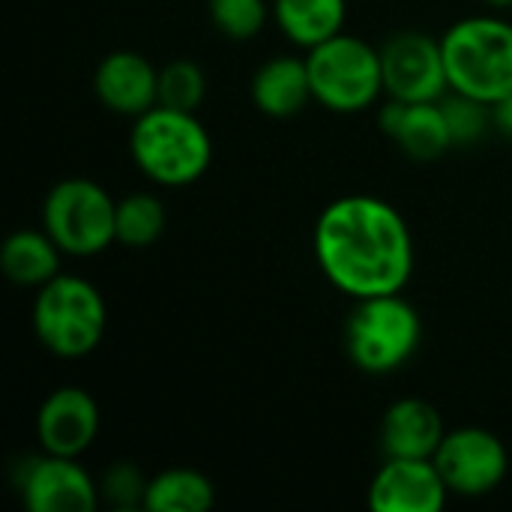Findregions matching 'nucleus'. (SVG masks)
Wrapping results in <instances>:
<instances>
[{
	"label": "nucleus",
	"mask_w": 512,
	"mask_h": 512,
	"mask_svg": "<svg viewBox=\"0 0 512 512\" xmlns=\"http://www.w3.org/2000/svg\"><path fill=\"white\" fill-rule=\"evenodd\" d=\"M312 252L324 279L354 300L402 294L414 276L411 225L378 195L330 201L315 222Z\"/></svg>",
	"instance_id": "f257e3e1"
},
{
	"label": "nucleus",
	"mask_w": 512,
	"mask_h": 512,
	"mask_svg": "<svg viewBox=\"0 0 512 512\" xmlns=\"http://www.w3.org/2000/svg\"><path fill=\"white\" fill-rule=\"evenodd\" d=\"M135 168L156 186L183 189L198 183L213 165V138L195 111L156 105L135 117L129 132Z\"/></svg>",
	"instance_id": "f03ea898"
},
{
	"label": "nucleus",
	"mask_w": 512,
	"mask_h": 512,
	"mask_svg": "<svg viewBox=\"0 0 512 512\" xmlns=\"http://www.w3.org/2000/svg\"><path fill=\"white\" fill-rule=\"evenodd\" d=\"M450 90L486 105L512 93V21L501 15H471L441 36Z\"/></svg>",
	"instance_id": "7ed1b4c3"
},
{
	"label": "nucleus",
	"mask_w": 512,
	"mask_h": 512,
	"mask_svg": "<svg viewBox=\"0 0 512 512\" xmlns=\"http://www.w3.org/2000/svg\"><path fill=\"white\" fill-rule=\"evenodd\" d=\"M108 327V306L102 291L81 279L60 273L36 288L33 333L39 345L60 360H81L102 345Z\"/></svg>",
	"instance_id": "20e7f679"
},
{
	"label": "nucleus",
	"mask_w": 512,
	"mask_h": 512,
	"mask_svg": "<svg viewBox=\"0 0 512 512\" xmlns=\"http://www.w3.org/2000/svg\"><path fill=\"white\" fill-rule=\"evenodd\" d=\"M306 63L315 102L333 114H360L387 93L381 48L345 30L309 48Z\"/></svg>",
	"instance_id": "39448f33"
},
{
	"label": "nucleus",
	"mask_w": 512,
	"mask_h": 512,
	"mask_svg": "<svg viewBox=\"0 0 512 512\" xmlns=\"http://www.w3.org/2000/svg\"><path fill=\"white\" fill-rule=\"evenodd\" d=\"M420 312L402 294L357 300L345 324V351L366 375H390L402 369L420 348Z\"/></svg>",
	"instance_id": "423d86ee"
},
{
	"label": "nucleus",
	"mask_w": 512,
	"mask_h": 512,
	"mask_svg": "<svg viewBox=\"0 0 512 512\" xmlns=\"http://www.w3.org/2000/svg\"><path fill=\"white\" fill-rule=\"evenodd\" d=\"M42 228L63 255L93 258L117 243V201L90 177H66L42 201Z\"/></svg>",
	"instance_id": "0eeeda50"
},
{
	"label": "nucleus",
	"mask_w": 512,
	"mask_h": 512,
	"mask_svg": "<svg viewBox=\"0 0 512 512\" xmlns=\"http://www.w3.org/2000/svg\"><path fill=\"white\" fill-rule=\"evenodd\" d=\"M432 462L438 465L450 495L459 498H486L501 489L510 474V453L504 441L480 426L447 432Z\"/></svg>",
	"instance_id": "6e6552de"
},
{
	"label": "nucleus",
	"mask_w": 512,
	"mask_h": 512,
	"mask_svg": "<svg viewBox=\"0 0 512 512\" xmlns=\"http://www.w3.org/2000/svg\"><path fill=\"white\" fill-rule=\"evenodd\" d=\"M381 66L387 99L438 102L450 90L441 39L423 30H396L384 39Z\"/></svg>",
	"instance_id": "1a4fd4ad"
},
{
	"label": "nucleus",
	"mask_w": 512,
	"mask_h": 512,
	"mask_svg": "<svg viewBox=\"0 0 512 512\" xmlns=\"http://www.w3.org/2000/svg\"><path fill=\"white\" fill-rule=\"evenodd\" d=\"M15 489L30 512H93L99 504V483L78 459L42 450L15 468Z\"/></svg>",
	"instance_id": "9d476101"
},
{
	"label": "nucleus",
	"mask_w": 512,
	"mask_h": 512,
	"mask_svg": "<svg viewBox=\"0 0 512 512\" xmlns=\"http://www.w3.org/2000/svg\"><path fill=\"white\" fill-rule=\"evenodd\" d=\"M366 498L375 512H441L450 489L432 459L387 456L375 471Z\"/></svg>",
	"instance_id": "9b49d317"
},
{
	"label": "nucleus",
	"mask_w": 512,
	"mask_h": 512,
	"mask_svg": "<svg viewBox=\"0 0 512 512\" xmlns=\"http://www.w3.org/2000/svg\"><path fill=\"white\" fill-rule=\"evenodd\" d=\"M99 405L84 387L51 390L36 411V441L42 453L78 459L87 453L99 435Z\"/></svg>",
	"instance_id": "f8f14e48"
},
{
	"label": "nucleus",
	"mask_w": 512,
	"mask_h": 512,
	"mask_svg": "<svg viewBox=\"0 0 512 512\" xmlns=\"http://www.w3.org/2000/svg\"><path fill=\"white\" fill-rule=\"evenodd\" d=\"M96 99L120 117H141L159 105V69L138 51H111L93 72Z\"/></svg>",
	"instance_id": "ddd939ff"
},
{
	"label": "nucleus",
	"mask_w": 512,
	"mask_h": 512,
	"mask_svg": "<svg viewBox=\"0 0 512 512\" xmlns=\"http://www.w3.org/2000/svg\"><path fill=\"white\" fill-rule=\"evenodd\" d=\"M381 132L411 159L432 162L441 159L453 144L441 99L438 102H399L387 99L378 108Z\"/></svg>",
	"instance_id": "4468645a"
},
{
	"label": "nucleus",
	"mask_w": 512,
	"mask_h": 512,
	"mask_svg": "<svg viewBox=\"0 0 512 512\" xmlns=\"http://www.w3.org/2000/svg\"><path fill=\"white\" fill-rule=\"evenodd\" d=\"M447 435L441 411L426 399H399L384 411L381 447L384 456L432 459Z\"/></svg>",
	"instance_id": "2eb2a0df"
},
{
	"label": "nucleus",
	"mask_w": 512,
	"mask_h": 512,
	"mask_svg": "<svg viewBox=\"0 0 512 512\" xmlns=\"http://www.w3.org/2000/svg\"><path fill=\"white\" fill-rule=\"evenodd\" d=\"M252 102L261 114L276 120L294 117L309 102H315L306 57L276 54L264 66H258V72L252 75Z\"/></svg>",
	"instance_id": "dca6fc26"
},
{
	"label": "nucleus",
	"mask_w": 512,
	"mask_h": 512,
	"mask_svg": "<svg viewBox=\"0 0 512 512\" xmlns=\"http://www.w3.org/2000/svg\"><path fill=\"white\" fill-rule=\"evenodd\" d=\"M63 252L45 228L12 231L0 243V273L21 288H42L60 276Z\"/></svg>",
	"instance_id": "f3484780"
},
{
	"label": "nucleus",
	"mask_w": 512,
	"mask_h": 512,
	"mask_svg": "<svg viewBox=\"0 0 512 512\" xmlns=\"http://www.w3.org/2000/svg\"><path fill=\"white\" fill-rule=\"evenodd\" d=\"M348 0H273L276 27L300 48H315L345 30Z\"/></svg>",
	"instance_id": "a211bd4d"
},
{
	"label": "nucleus",
	"mask_w": 512,
	"mask_h": 512,
	"mask_svg": "<svg viewBox=\"0 0 512 512\" xmlns=\"http://www.w3.org/2000/svg\"><path fill=\"white\" fill-rule=\"evenodd\" d=\"M216 504V486L207 474L192 468H168L150 477L144 510L147 512H207Z\"/></svg>",
	"instance_id": "6ab92c4d"
},
{
	"label": "nucleus",
	"mask_w": 512,
	"mask_h": 512,
	"mask_svg": "<svg viewBox=\"0 0 512 512\" xmlns=\"http://www.w3.org/2000/svg\"><path fill=\"white\" fill-rule=\"evenodd\" d=\"M168 225V207L153 192H129L117 201V243L129 249L153 246Z\"/></svg>",
	"instance_id": "aec40b11"
},
{
	"label": "nucleus",
	"mask_w": 512,
	"mask_h": 512,
	"mask_svg": "<svg viewBox=\"0 0 512 512\" xmlns=\"http://www.w3.org/2000/svg\"><path fill=\"white\" fill-rule=\"evenodd\" d=\"M213 27L234 42L255 39L273 18V3L267 0H207Z\"/></svg>",
	"instance_id": "412c9836"
},
{
	"label": "nucleus",
	"mask_w": 512,
	"mask_h": 512,
	"mask_svg": "<svg viewBox=\"0 0 512 512\" xmlns=\"http://www.w3.org/2000/svg\"><path fill=\"white\" fill-rule=\"evenodd\" d=\"M207 96V75L195 60L177 57L159 69V105L177 111H198Z\"/></svg>",
	"instance_id": "4be33fe9"
},
{
	"label": "nucleus",
	"mask_w": 512,
	"mask_h": 512,
	"mask_svg": "<svg viewBox=\"0 0 512 512\" xmlns=\"http://www.w3.org/2000/svg\"><path fill=\"white\" fill-rule=\"evenodd\" d=\"M441 108H444V117H447V126H450L456 147H468V144L480 141L486 135V129L495 126L492 123V105H486L480 99H471V96L450 90V96L441 99Z\"/></svg>",
	"instance_id": "5701e85b"
},
{
	"label": "nucleus",
	"mask_w": 512,
	"mask_h": 512,
	"mask_svg": "<svg viewBox=\"0 0 512 512\" xmlns=\"http://www.w3.org/2000/svg\"><path fill=\"white\" fill-rule=\"evenodd\" d=\"M150 477L132 462H114L102 477H99V501H105L114 510H138L144 507Z\"/></svg>",
	"instance_id": "b1692460"
},
{
	"label": "nucleus",
	"mask_w": 512,
	"mask_h": 512,
	"mask_svg": "<svg viewBox=\"0 0 512 512\" xmlns=\"http://www.w3.org/2000/svg\"><path fill=\"white\" fill-rule=\"evenodd\" d=\"M492 123H495V129H501L507 138H512V93L492 105Z\"/></svg>",
	"instance_id": "393cba45"
},
{
	"label": "nucleus",
	"mask_w": 512,
	"mask_h": 512,
	"mask_svg": "<svg viewBox=\"0 0 512 512\" xmlns=\"http://www.w3.org/2000/svg\"><path fill=\"white\" fill-rule=\"evenodd\" d=\"M489 6H495V9H512V0H486Z\"/></svg>",
	"instance_id": "a878e982"
}]
</instances>
